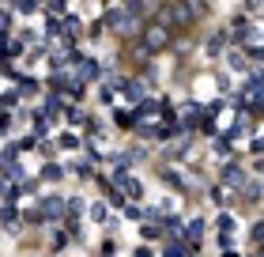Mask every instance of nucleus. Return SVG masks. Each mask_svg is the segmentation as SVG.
Wrapping results in <instances>:
<instances>
[{"mask_svg": "<svg viewBox=\"0 0 264 257\" xmlns=\"http://www.w3.org/2000/svg\"><path fill=\"white\" fill-rule=\"evenodd\" d=\"M132 15H136V8H113V12L106 15V23H110L113 31H129V27H132Z\"/></svg>", "mask_w": 264, "mask_h": 257, "instance_id": "f257e3e1", "label": "nucleus"}, {"mask_svg": "<svg viewBox=\"0 0 264 257\" xmlns=\"http://www.w3.org/2000/svg\"><path fill=\"white\" fill-rule=\"evenodd\" d=\"M159 45H166V31H162V27H151V31H148V42H143V50L155 53Z\"/></svg>", "mask_w": 264, "mask_h": 257, "instance_id": "f03ea898", "label": "nucleus"}, {"mask_svg": "<svg viewBox=\"0 0 264 257\" xmlns=\"http://www.w3.org/2000/svg\"><path fill=\"white\" fill-rule=\"evenodd\" d=\"M38 212H42V216H50V220H57V216L64 212V201H57V197H45V201H42V208H38Z\"/></svg>", "mask_w": 264, "mask_h": 257, "instance_id": "7ed1b4c3", "label": "nucleus"}, {"mask_svg": "<svg viewBox=\"0 0 264 257\" xmlns=\"http://www.w3.org/2000/svg\"><path fill=\"white\" fill-rule=\"evenodd\" d=\"M0 223H4L8 231H15V227H19V212H15V208H4V212H0Z\"/></svg>", "mask_w": 264, "mask_h": 257, "instance_id": "20e7f679", "label": "nucleus"}, {"mask_svg": "<svg viewBox=\"0 0 264 257\" xmlns=\"http://www.w3.org/2000/svg\"><path fill=\"white\" fill-rule=\"evenodd\" d=\"M99 72H102V68H99V61H83V64H80V76H83V80H94Z\"/></svg>", "mask_w": 264, "mask_h": 257, "instance_id": "39448f33", "label": "nucleus"}, {"mask_svg": "<svg viewBox=\"0 0 264 257\" xmlns=\"http://www.w3.org/2000/svg\"><path fill=\"white\" fill-rule=\"evenodd\" d=\"M223 178H227L230 185H242V182H246V174H242L238 167H227V170H223Z\"/></svg>", "mask_w": 264, "mask_h": 257, "instance_id": "423d86ee", "label": "nucleus"}, {"mask_svg": "<svg viewBox=\"0 0 264 257\" xmlns=\"http://www.w3.org/2000/svg\"><path fill=\"white\" fill-rule=\"evenodd\" d=\"M223 45H227V34H215V38H211V42H208V53H219V50H223Z\"/></svg>", "mask_w": 264, "mask_h": 257, "instance_id": "0eeeda50", "label": "nucleus"}, {"mask_svg": "<svg viewBox=\"0 0 264 257\" xmlns=\"http://www.w3.org/2000/svg\"><path fill=\"white\" fill-rule=\"evenodd\" d=\"M230 231H234V220L223 212V216H219V235H230Z\"/></svg>", "mask_w": 264, "mask_h": 257, "instance_id": "6e6552de", "label": "nucleus"}, {"mask_svg": "<svg viewBox=\"0 0 264 257\" xmlns=\"http://www.w3.org/2000/svg\"><path fill=\"white\" fill-rule=\"evenodd\" d=\"M91 220H99V223H106V204H94V208H91Z\"/></svg>", "mask_w": 264, "mask_h": 257, "instance_id": "1a4fd4ad", "label": "nucleus"}, {"mask_svg": "<svg viewBox=\"0 0 264 257\" xmlns=\"http://www.w3.org/2000/svg\"><path fill=\"white\" fill-rule=\"evenodd\" d=\"M189 235H193V239H200V235H204V223L193 220V223H189Z\"/></svg>", "mask_w": 264, "mask_h": 257, "instance_id": "9d476101", "label": "nucleus"}, {"mask_svg": "<svg viewBox=\"0 0 264 257\" xmlns=\"http://www.w3.org/2000/svg\"><path fill=\"white\" fill-rule=\"evenodd\" d=\"M166 257H185V250H181V246H170V250H166Z\"/></svg>", "mask_w": 264, "mask_h": 257, "instance_id": "9b49d317", "label": "nucleus"}, {"mask_svg": "<svg viewBox=\"0 0 264 257\" xmlns=\"http://www.w3.org/2000/svg\"><path fill=\"white\" fill-rule=\"evenodd\" d=\"M253 239H264V223H257V227H253Z\"/></svg>", "mask_w": 264, "mask_h": 257, "instance_id": "f8f14e48", "label": "nucleus"}, {"mask_svg": "<svg viewBox=\"0 0 264 257\" xmlns=\"http://www.w3.org/2000/svg\"><path fill=\"white\" fill-rule=\"evenodd\" d=\"M0 193H8V185H4V182H0Z\"/></svg>", "mask_w": 264, "mask_h": 257, "instance_id": "ddd939ff", "label": "nucleus"}]
</instances>
